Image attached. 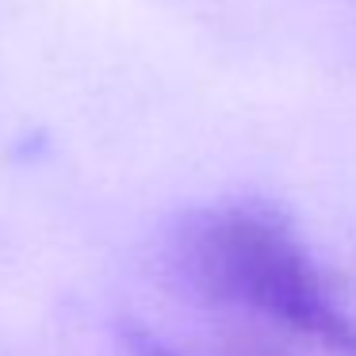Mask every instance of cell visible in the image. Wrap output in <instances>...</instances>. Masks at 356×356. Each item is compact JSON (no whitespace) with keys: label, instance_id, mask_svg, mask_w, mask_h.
<instances>
[{"label":"cell","instance_id":"cell-2","mask_svg":"<svg viewBox=\"0 0 356 356\" xmlns=\"http://www.w3.org/2000/svg\"><path fill=\"white\" fill-rule=\"evenodd\" d=\"M127 345H131L134 356H184V353H177L172 345H165L161 337H154V333H146V330H127Z\"/></svg>","mask_w":356,"mask_h":356},{"label":"cell","instance_id":"cell-1","mask_svg":"<svg viewBox=\"0 0 356 356\" xmlns=\"http://www.w3.org/2000/svg\"><path fill=\"white\" fill-rule=\"evenodd\" d=\"M172 264L192 291L280 325L330 356H356V322L310 249L264 203H218L172 234Z\"/></svg>","mask_w":356,"mask_h":356}]
</instances>
